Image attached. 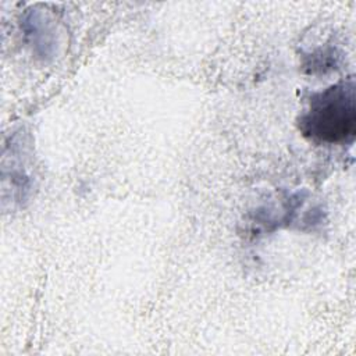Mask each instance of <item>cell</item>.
Listing matches in <instances>:
<instances>
[{
	"label": "cell",
	"instance_id": "277c9868",
	"mask_svg": "<svg viewBox=\"0 0 356 356\" xmlns=\"http://www.w3.org/2000/svg\"><path fill=\"white\" fill-rule=\"evenodd\" d=\"M310 60H307V63H305V67L309 68V72L313 74L317 70L323 71L325 68H332L337 65V56L335 51L332 49L328 50H318L310 54Z\"/></svg>",
	"mask_w": 356,
	"mask_h": 356
},
{
	"label": "cell",
	"instance_id": "3957f363",
	"mask_svg": "<svg viewBox=\"0 0 356 356\" xmlns=\"http://www.w3.org/2000/svg\"><path fill=\"white\" fill-rule=\"evenodd\" d=\"M26 22V33L31 38V42L38 47L39 54L43 57H47L50 54L49 47L53 46V40L50 36H53V31L49 26V22L46 17L39 11H35L29 15V18L25 21Z\"/></svg>",
	"mask_w": 356,
	"mask_h": 356
},
{
	"label": "cell",
	"instance_id": "6da1fadb",
	"mask_svg": "<svg viewBox=\"0 0 356 356\" xmlns=\"http://www.w3.org/2000/svg\"><path fill=\"white\" fill-rule=\"evenodd\" d=\"M300 134L324 145H350L356 136V86L352 76L313 92L298 117Z\"/></svg>",
	"mask_w": 356,
	"mask_h": 356
},
{
	"label": "cell",
	"instance_id": "7a4b0ae2",
	"mask_svg": "<svg viewBox=\"0 0 356 356\" xmlns=\"http://www.w3.org/2000/svg\"><path fill=\"white\" fill-rule=\"evenodd\" d=\"M10 174H3V179L7 181L10 178L13 188L11 197L15 200H25L28 192L32 188V177L29 174V161L26 159L28 146L24 135L21 132L14 134L11 136L10 143Z\"/></svg>",
	"mask_w": 356,
	"mask_h": 356
}]
</instances>
